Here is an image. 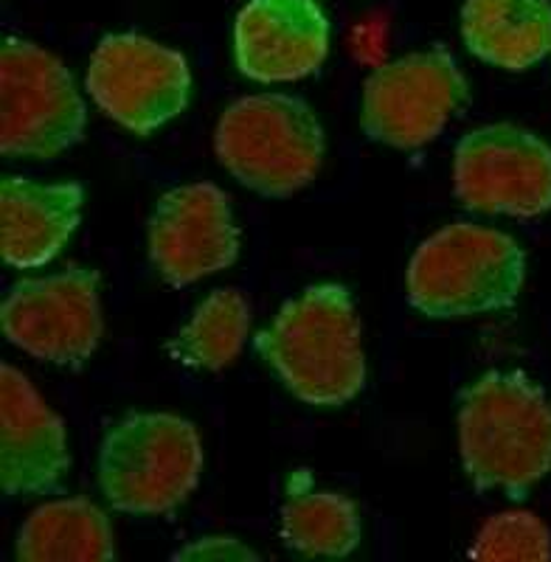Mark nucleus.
<instances>
[{
    "label": "nucleus",
    "mask_w": 551,
    "mask_h": 562,
    "mask_svg": "<svg viewBox=\"0 0 551 562\" xmlns=\"http://www.w3.org/2000/svg\"><path fill=\"white\" fill-rule=\"evenodd\" d=\"M88 93L113 122L135 135L172 122L192 93L183 54L142 34H110L88 65Z\"/></svg>",
    "instance_id": "8"
},
{
    "label": "nucleus",
    "mask_w": 551,
    "mask_h": 562,
    "mask_svg": "<svg viewBox=\"0 0 551 562\" xmlns=\"http://www.w3.org/2000/svg\"><path fill=\"white\" fill-rule=\"evenodd\" d=\"M68 473L65 425L40 391L0 366V484L7 495H45Z\"/></svg>",
    "instance_id": "13"
},
{
    "label": "nucleus",
    "mask_w": 551,
    "mask_h": 562,
    "mask_svg": "<svg viewBox=\"0 0 551 562\" xmlns=\"http://www.w3.org/2000/svg\"><path fill=\"white\" fill-rule=\"evenodd\" d=\"M113 554L108 515L88 498L43 504L18 531V560L23 562H102Z\"/></svg>",
    "instance_id": "16"
},
{
    "label": "nucleus",
    "mask_w": 551,
    "mask_h": 562,
    "mask_svg": "<svg viewBox=\"0 0 551 562\" xmlns=\"http://www.w3.org/2000/svg\"><path fill=\"white\" fill-rule=\"evenodd\" d=\"M453 192L479 214L540 217L551 209V147L515 124L473 130L456 147Z\"/></svg>",
    "instance_id": "9"
},
{
    "label": "nucleus",
    "mask_w": 551,
    "mask_h": 562,
    "mask_svg": "<svg viewBox=\"0 0 551 562\" xmlns=\"http://www.w3.org/2000/svg\"><path fill=\"white\" fill-rule=\"evenodd\" d=\"M470 557L475 560H551V535L532 512H501L481 526Z\"/></svg>",
    "instance_id": "19"
},
{
    "label": "nucleus",
    "mask_w": 551,
    "mask_h": 562,
    "mask_svg": "<svg viewBox=\"0 0 551 562\" xmlns=\"http://www.w3.org/2000/svg\"><path fill=\"white\" fill-rule=\"evenodd\" d=\"M524 276L526 256L513 237L453 223L411 256L405 288L411 307L428 318H464L513 307Z\"/></svg>",
    "instance_id": "3"
},
{
    "label": "nucleus",
    "mask_w": 551,
    "mask_h": 562,
    "mask_svg": "<svg viewBox=\"0 0 551 562\" xmlns=\"http://www.w3.org/2000/svg\"><path fill=\"white\" fill-rule=\"evenodd\" d=\"M82 186L0 180V256L18 270L52 262L82 217Z\"/></svg>",
    "instance_id": "14"
},
{
    "label": "nucleus",
    "mask_w": 551,
    "mask_h": 562,
    "mask_svg": "<svg viewBox=\"0 0 551 562\" xmlns=\"http://www.w3.org/2000/svg\"><path fill=\"white\" fill-rule=\"evenodd\" d=\"M329 23L315 0H250L237 14L234 54L254 82H293L321 68Z\"/></svg>",
    "instance_id": "12"
},
{
    "label": "nucleus",
    "mask_w": 551,
    "mask_h": 562,
    "mask_svg": "<svg viewBox=\"0 0 551 562\" xmlns=\"http://www.w3.org/2000/svg\"><path fill=\"white\" fill-rule=\"evenodd\" d=\"M237 256L239 228L220 186H178L158 200L149 220V259L167 284L189 288L232 268Z\"/></svg>",
    "instance_id": "11"
},
{
    "label": "nucleus",
    "mask_w": 551,
    "mask_h": 562,
    "mask_svg": "<svg viewBox=\"0 0 551 562\" xmlns=\"http://www.w3.org/2000/svg\"><path fill=\"white\" fill-rule=\"evenodd\" d=\"M85 104L63 59L26 40L0 48V153L48 160L85 133Z\"/></svg>",
    "instance_id": "6"
},
{
    "label": "nucleus",
    "mask_w": 551,
    "mask_h": 562,
    "mask_svg": "<svg viewBox=\"0 0 551 562\" xmlns=\"http://www.w3.org/2000/svg\"><path fill=\"white\" fill-rule=\"evenodd\" d=\"M203 445L175 414H130L99 445V486L116 512L167 515L198 490Z\"/></svg>",
    "instance_id": "5"
},
{
    "label": "nucleus",
    "mask_w": 551,
    "mask_h": 562,
    "mask_svg": "<svg viewBox=\"0 0 551 562\" xmlns=\"http://www.w3.org/2000/svg\"><path fill=\"white\" fill-rule=\"evenodd\" d=\"M3 335L34 355L59 366H79L102 340L99 276L88 268L18 281L0 307Z\"/></svg>",
    "instance_id": "10"
},
{
    "label": "nucleus",
    "mask_w": 551,
    "mask_h": 562,
    "mask_svg": "<svg viewBox=\"0 0 551 562\" xmlns=\"http://www.w3.org/2000/svg\"><path fill=\"white\" fill-rule=\"evenodd\" d=\"M459 453L475 490L524 498L551 473V403L520 371H490L462 394Z\"/></svg>",
    "instance_id": "2"
},
{
    "label": "nucleus",
    "mask_w": 551,
    "mask_h": 562,
    "mask_svg": "<svg viewBox=\"0 0 551 562\" xmlns=\"http://www.w3.org/2000/svg\"><path fill=\"white\" fill-rule=\"evenodd\" d=\"M468 102V82L445 48L408 54L374 70L363 85V133L394 149H419Z\"/></svg>",
    "instance_id": "7"
},
{
    "label": "nucleus",
    "mask_w": 551,
    "mask_h": 562,
    "mask_svg": "<svg viewBox=\"0 0 551 562\" xmlns=\"http://www.w3.org/2000/svg\"><path fill=\"white\" fill-rule=\"evenodd\" d=\"M214 149L243 186L265 198H290L318 175L324 130L304 99L259 93L225 108Z\"/></svg>",
    "instance_id": "4"
},
{
    "label": "nucleus",
    "mask_w": 551,
    "mask_h": 562,
    "mask_svg": "<svg viewBox=\"0 0 551 562\" xmlns=\"http://www.w3.org/2000/svg\"><path fill=\"white\" fill-rule=\"evenodd\" d=\"M248 326L250 310L245 295L234 288L214 290L183 324L175 340V355L194 369L220 371L239 358Z\"/></svg>",
    "instance_id": "18"
},
{
    "label": "nucleus",
    "mask_w": 551,
    "mask_h": 562,
    "mask_svg": "<svg viewBox=\"0 0 551 562\" xmlns=\"http://www.w3.org/2000/svg\"><path fill=\"white\" fill-rule=\"evenodd\" d=\"M254 346L307 405H344L366 383L360 318L344 284H313L290 299Z\"/></svg>",
    "instance_id": "1"
},
{
    "label": "nucleus",
    "mask_w": 551,
    "mask_h": 562,
    "mask_svg": "<svg viewBox=\"0 0 551 562\" xmlns=\"http://www.w3.org/2000/svg\"><path fill=\"white\" fill-rule=\"evenodd\" d=\"M257 551L243 546L234 537H203L198 543L180 549L175 560H257Z\"/></svg>",
    "instance_id": "20"
},
{
    "label": "nucleus",
    "mask_w": 551,
    "mask_h": 562,
    "mask_svg": "<svg viewBox=\"0 0 551 562\" xmlns=\"http://www.w3.org/2000/svg\"><path fill=\"white\" fill-rule=\"evenodd\" d=\"M462 34L484 63L532 68L551 52V0H468Z\"/></svg>",
    "instance_id": "15"
},
{
    "label": "nucleus",
    "mask_w": 551,
    "mask_h": 562,
    "mask_svg": "<svg viewBox=\"0 0 551 562\" xmlns=\"http://www.w3.org/2000/svg\"><path fill=\"white\" fill-rule=\"evenodd\" d=\"M295 490L290 484V498L282 509V540L288 549L304 557H347L360 543L358 506L338 492Z\"/></svg>",
    "instance_id": "17"
}]
</instances>
